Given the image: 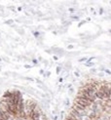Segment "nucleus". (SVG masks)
I'll use <instances>...</instances> for the list:
<instances>
[{
    "mask_svg": "<svg viewBox=\"0 0 111 120\" xmlns=\"http://www.w3.org/2000/svg\"><path fill=\"white\" fill-rule=\"evenodd\" d=\"M77 105H81V107H85V106L90 105V101L85 100V99H81V100L77 101Z\"/></svg>",
    "mask_w": 111,
    "mask_h": 120,
    "instance_id": "obj_1",
    "label": "nucleus"
},
{
    "mask_svg": "<svg viewBox=\"0 0 111 120\" xmlns=\"http://www.w3.org/2000/svg\"><path fill=\"white\" fill-rule=\"evenodd\" d=\"M71 114H72V115H74L76 118L78 117V119H80V118H81V115L79 114V112H78V111H76V110H74V109L71 111Z\"/></svg>",
    "mask_w": 111,
    "mask_h": 120,
    "instance_id": "obj_2",
    "label": "nucleus"
},
{
    "mask_svg": "<svg viewBox=\"0 0 111 120\" xmlns=\"http://www.w3.org/2000/svg\"><path fill=\"white\" fill-rule=\"evenodd\" d=\"M0 118L4 120V112H2L1 110H0Z\"/></svg>",
    "mask_w": 111,
    "mask_h": 120,
    "instance_id": "obj_3",
    "label": "nucleus"
},
{
    "mask_svg": "<svg viewBox=\"0 0 111 120\" xmlns=\"http://www.w3.org/2000/svg\"><path fill=\"white\" fill-rule=\"evenodd\" d=\"M72 48H73L72 45H69V46H68V49H72Z\"/></svg>",
    "mask_w": 111,
    "mask_h": 120,
    "instance_id": "obj_4",
    "label": "nucleus"
},
{
    "mask_svg": "<svg viewBox=\"0 0 111 120\" xmlns=\"http://www.w3.org/2000/svg\"><path fill=\"white\" fill-rule=\"evenodd\" d=\"M12 22H13V21H11V20H10V21H8V22H7V23H12Z\"/></svg>",
    "mask_w": 111,
    "mask_h": 120,
    "instance_id": "obj_5",
    "label": "nucleus"
}]
</instances>
